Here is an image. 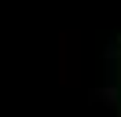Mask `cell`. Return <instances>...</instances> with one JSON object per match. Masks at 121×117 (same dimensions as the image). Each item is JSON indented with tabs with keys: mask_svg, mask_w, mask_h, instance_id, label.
Instances as JSON below:
<instances>
[{
	"mask_svg": "<svg viewBox=\"0 0 121 117\" xmlns=\"http://www.w3.org/2000/svg\"><path fill=\"white\" fill-rule=\"evenodd\" d=\"M95 99H99V102H106L110 110H121V106H117V102H121V92H117V80H110L106 88H99V92H95Z\"/></svg>",
	"mask_w": 121,
	"mask_h": 117,
	"instance_id": "6da1fadb",
	"label": "cell"
},
{
	"mask_svg": "<svg viewBox=\"0 0 121 117\" xmlns=\"http://www.w3.org/2000/svg\"><path fill=\"white\" fill-rule=\"evenodd\" d=\"M59 80L70 84V37H62L59 44Z\"/></svg>",
	"mask_w": 121,
	"mask_h": 117,
	"instance_id": "7a4b0ae2",
	"label": "cell"
},
{
	"mask_svg": "<svg viewBox=\"0 0 121 117\" xmlns=\"http://www.w3.org/2000/svg\"><path fill=\"white\" fill-rule=\"evenodd\" d=\"M117 113H121V110H117Z\"/></svg>",
	"mask_w": 121,
	"mask_h": 117,
	"instance_id": "3957f363",
	"label": "cell"
}]
</instances>
